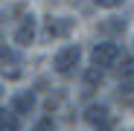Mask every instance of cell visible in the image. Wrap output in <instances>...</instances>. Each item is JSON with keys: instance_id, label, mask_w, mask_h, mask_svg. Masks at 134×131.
<instances>
[{"instance_id": "obj_5", "label": "cell", "mask_w": 134, "mask_h": 131, "mask_svg": "<svg viewBox=\"0 0 134 131\" xmlns=\"http://www.w3.org/2000/svg\"><path fill=\"white\" fill-rule=\"evenodd\" d=\"M15 64H18V55L9 50V47H3V50H0V73H6V76H20L18 70H15Z\"/></svg>"}, {"instance_id": "obj_12", "label": "cell", "mask_w": 134, "mask_h": 131, "mask_svg": "<svg viewBox=\"0 0 134 131\" xmlns=\"http://www.w3.org/2000/svg\"><path fill=\"white\" fill-rule=\"evenodd\" d=\"M120 73H122V76H131V79H134V61H131V58H125V61H122Z\"/></svg>"}, {"instance_id": "obj_9", "label": "cell", "mask_w": 134, "mask_h": 131, "mask_svg": "<svg viewBox=\"0 0 134 131\" xmlns=\"http://www.w3.org/2000/svg\"><path fill=\"white\" fill-rule=\"evenodd\" d=\"M125 29V20L120 18H108V24H99V32H122Z\"/></svg>"}, {"instance_id": "obj_3", "label": "cell", "mask_w": 134, "mask_h": 131, "mask_svg": "<svg viewBox=\"0 0 134 131\" xmlns=\"http://www.w3.org/2000/svg\"><path fill=\"white\" fill-rule=\"evenodd\" d=\"M32 38H35V18L26 15V18H24V24H20V29L15 32V44L26 47V44H32Z\"/></svg>"}, {"instance_id": "obj_2", "label": "cell", "mask_w": 134, "mask_h": 131, "mask_svg": "<svg viewBox=\"0 0 134 131\" xmlns=\"http://www.w3.org/2000/svg\"><path fill=\"white\" fill-rule=\"evenodd\" d=\"M120 58V47L117 44H96V47L91 50V61H93V67H111Z\"/></svg>"}, {"instance_id": "obj_14", "label": "cell", "mask_w": 134, "mask_h": 131, "mask_svg": "<svg viewBox=\"0 0 134 131\" xmlns=\"http://www.w3.org/2000/svg\"><path fill=\"white\" fill-rule=\"evenodd\" d=\"M111 125H114V119H108V122H105L102 128H96V131H111Z\"/></svg>"}, {"instance_id": "obj_15", "label": "cell", "mask_w": 134, "mask_h": 131, "mask_svg": "<svg viewBox=\"0 0 134 131\" xmlns=\"http://www.w3.org/2000/svg\"><path fill=\"white\" fill-rule=\"evenodd\" d=\"M0 50H3V41H0Z\"/></svg>"}, {"instance_id": "obj_4", "label": "cell", "mask_w": 134, "mask_h": 131, "mask_svg": "<svg viewBox=\"0 0 134 131\" xmlns=\"http://www.w3.org/2000/svg\"><path fill=\"white\" fill-rule=\"evenodd\" d=\"M32 108H35V96H32V90L12 96V111H15V114H29Z\"/></svg>"}, {"instance_id": "obj_17", "label": "cell", "mask_w": 134, "mask_h": 131, "mask_svg": "<svg viewBox=\"0 0 134 131\" xmlns=\"http://www.w3.org/2000/svg\"><path fill=\"white\" fill-rule=\"evenodd\" d=\"M128 131H134V128H128Z\"/></svg>"}, {"instance_id": "obj_8", "label": "cell", "mask_w": 134, "mask_h": 131, "mask_svg": "<svg viewBox=\"0 0 134 131\" xmlns=\"http://www.w3.org/2000/svg\"><path fill=\"white\" fill-rule=\"evenodd\" d=\"M0 125H3L6 131H18V128H20V119H18L12 111H0Z\"/></svg>"}, {"instance_id": "obj_11", "label": "cell", "mask_w": 134, "mask_h": 131, "mask_svg": "<svg viewBox=\"0 0 134 131\" xmlns=\"http://www.w3.org/2000/svg\"><path fill=\"white\" fill-rule=\"evenodd\" d=\"M93 3H96L99 9H120L125 0H93Z\"/></svg>"}, {"instance_id": "obj_13", "label": "cell", "mask_w": 134, "mask_h": 131, "mask_svg": "<svg viewBox=\"0 0 134 131\" xmlns=\"http://www.w3.org/2000/svg\"><path fill=\"white\" fill-rule=\"evenodd\" d=\"M32 131H55V122H53V119H41Z\"/></svg>"}, {"instance_id": "obj_7", "label": "cell", "mask_w": 134, "mask_h": 131, "mask_svg": "<svg viewBox=\"0 0 134 131\" xmlns=\"http://www.w3.org/2000/svg\"><path fill=\"white\" fill-rule=\"evenodd\" d=\"M70 26H73V20H67V18H61V20H47V35L53 38V35H64V32H70Z\"/></svg>"}, {"instance_id": "obj_16", "label": "cell", "mask_w": 134, "mask_h": 131, "mask_svg": "<svg viewBox=\"0 0 134 131\" xmlns=\"http://www.w3.org/2000/svg\"><path fill=\"white\" fill-rule=\"evenodd\" d=\"M0 131H6V128H0Z\"/></svg>"}, {"instance_id": "obj_6", "label": "cell", "mask_w": 134, "mask_h": 131, "mask_svg": "<svg viewBox=\"0 0 134 131\" xmlns=\"http://www.w3.org/2000/svg\"><path fill=\"white\" fill-rule=\"evenodd\" d=\"M85 119L91 122V125H105L111 117H108V105H91L87 108V114H85Z\"/></svg>"}, {"instance_id": "obj_10", "label": "cell", "mask_w": 134, "mask_h": 131, "mask_svg": "<svg viewBox=\"0 0 134 131\" xmlns=\"http://www.w3.org/2000/svg\"><path fill=\"white\" fill-rule=\"evenodd\" d=\"M99 82H102V70H99V67H87V70H85V84H87V87H93V84H99Z\"/></svg>"}, {"instance_id": "obj_1", "label": "cell", "mask_w": 134, "mask_h": 131, "mask_svg": "<svg viewBox=\"0 0 134 131\" xmlns=\"http://www.w3.org/2000/svg\"><path fill=\"white\" fill-rule=\"evenodd\" d=\"M79 58H82V50L76 47V44H67V47H61L58 53H55V58H53V67L58 70V73H70L76 64H79Z\"/></svg>"}]
</instances>
